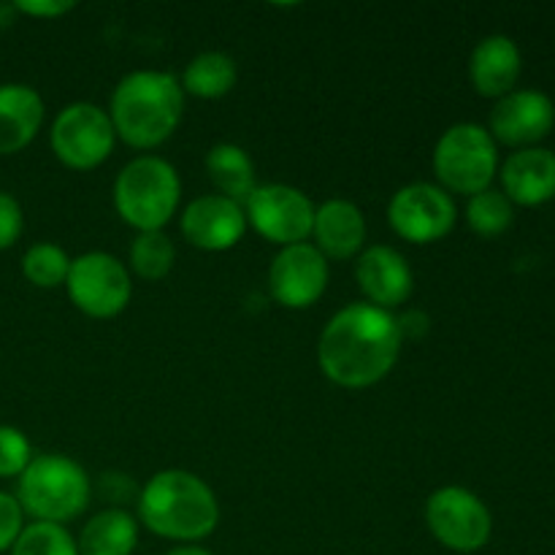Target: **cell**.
<instances>
[{"label": "cell", "mask_w": 555, "mask_h": 555, "mask_svg": "<svg viewBox=\"0 0 555 555\" xmlns=\"http://www.w3.org/2000/svg\"><path fill=\"white\" fill-rule=\"evenodd\" d=\"M74 9V0H16L14 3L16 14L33 16V20H57Z\"/></svg>", "instance_id": "obj_30"}, {"label": "cell", "mask_w": 555, "mask_h": 555, "mask_svg": "<svg viewBox=\"0 0 555 555\" xmlns=\"http://www.w3.org/2000/svg\"><path fill=\"white\" fill-rule=\"evenodd\" d=\"M399 318L372 304H350L325 323L318 339L320 372L345 390H366L383 383L399 363Z\"/></svg>", "instance_id": "obj_1"}, {"label": "cell", "mask_w": 555, "mask_h": 555, "mask_svg": "<svg viewBox=\"0 0 555 555\" xmlns=\"http://www.w3.org/2000/svg\"><path fill=\"white\" fill-rule=\"evenodd\" d=\"M520 74H524V54L520 47L504 33L486 36L469 57V81L477 95L499 98L518 90Z\"/></svg>", "instance_id": "obj_17"}, {"label": "cell", "mask_w": 555, "mask_h": 555, "mask_svg": "<svg viewBox=\"0 0 555 555\" xmlns=\"http://www.w3.org/2000/svg\"><path fill=\"white\" fill-rule=\"evenodd\" d=\"M43 125V98L27 85H0V157L16 155Z\"/></svg>", "instance_id": "obj_19"}, {"label": "cell", "mask_w": 555, "mask_h": 555, "mask_svg": "<svg viewBox=\"0 0 555 555\" xmlns=\"http://www.w3.org/2000/svg\"><path fill=\"white\" fill-rule=\"evenodd\" d=\"M128 260L135 276H141L146 282H160L173 271L177 247H173L171 236L166 231L135 233Z\"/></svg>", "instance_id": "obj_23"}, {"label": "cell", "mask_w": 555, "mask_h": 555, "mask_svg": "<svg viewBox=\"0 0 555 555\" xmlns=\"http://www.w3.org/2000/svg\"><path fill=\"white\" fill-rule=\"evenodd\" d=\"M166 555H215V553L206 551V547H201V545H179V547H173V551H168Z\"/></svg>", "instance_id": "obj_31"}, {"label": "cell", "mask_w": 555, "mask_h": 555, "mask_svg": "<svg viewBox=\"0 0 555 555\" xmlns=\"http://www.w3.org/2000/svg\"><path fill=\"white\" fill-rule=\"evenodd\" d=\"M204 166L217 195H225V198L236 201V204H244L253 195V190L258 188V173H255L253 157L247 155L244 146L231 144V141L211 146L206 152Z\"/></svg>", "instance_id": "obj_21"}, {"label": "cell", "mask_w": 555, "mask_h": 555, "mask_svg": "<svg viewBox=\"0 0 555 555\" xmlns=\"http://www.w3.org/2000/svg\"><path fill=\"white\" fill-rule=\"evenodd\" d=\"M25 231V211L11 193L0 190V253L11 249Z\"/></svg>", "instance_id": "obj_28"}, {"label": "cell", "mask_w": 555, "mask_h": 555, "mask_svg": "<svg viewBox=\"0 0 555 555\" xmlns=\"http://www.w3.org/2000/svg\"><path fill=\"white\" fill-rule=\"evenodd\" d=\"M499 144L477 122L450 125L434 146V173L439 188L455 195H477L499 177Z\"/></svg>", "instance_id": "obj_6"}, {"label": "cell", "mask_w": 555, "mask_h": 555, "mask_svg": "<svg viewBox=\"0 0 555 555\" xmlns=\"http://www.w3.org/2000/svg\"><path fill=\"white\" fill-rule=\"evenodd\" d=\"M555 128V103L542 90H513L499 98L488 117V133L513 150L540 146Z\"/></svg>", "instance_id": "obj_13"}, {"label": "cell", "mask_w": 555, "mask_h": 555, "mask_svg": "<svg viewBox=\"0 0 555 555\" xmlns=\"http://www.w3.org/2000/svg\"><path fill=\"white\" fill-rule=\"evenodd\" d=\"M90 477L68 455H36L16 480V502L36 524H70L90 507Z\"/></svg>", "instance_id": "obj_4"}, {"label": "cell", "mask_w": 555, "mask_h": 555, "mask_svg": "<svg viewBox=\"0 0 555 555\" xmlns=\"http://www.w3.org/2000/svg\"><path fill=\"white\" fill-rule=\"evenodd\" d=\"M65 291L81 314L92 320H112L128 309L133 282L117 255L92 249L70 260Z\"/></svg>", "instance_id": "obj_8"}, {"label": "cell", "mask_w": 555, "mask_h": 555, "mask_svg": "<svg viewBox=\"0 0 555 555\" xmlns=\"http://www.w3.org/2000/svg\"><path fill=\"white\" fill-rule=\"evenodd\" d=\"M356 282L372 307L393 312L410 301L415 291V274L404 255L388 244L366 247L356 258Z\"/></svg>", "instance_id": "obj_15"}, {"label": "cell", "mask_w": 555, "mask_h": 555, "mask_svg": "<svg viewBox=\"0 0 555 555\" xmlns=\"http://www.w3.org/2000/svg\"><path fill=\"white\" fill-rule=\"evenodd\" d=\"M114 209L133 231H163L182 201L179 171L157 155L133 157L114 179Z\"/></svg>", "instance_id": "obj_5"}, {"label": "cell", "mask_w": 555, "mask_h": 555, "mask_svg": "<svg viewBox=\"0 0 555 555\" xmlns=\"http://www.w3.org/2000/svg\"><path fill=\"white\" fill-rule=\"evenodd\" d=\"M499 179H502V193L513 206L537 209L551 204L555 198V152L547 146L515 150L499 166Z\"/></svg>", "instance_id": "obj_16"}, {"label": "cell", "mask_w": 555, "mask_h": 555, "mask_svg": "<svg viewBox=\"0 0 555 555\" xmlns=\"http://www.w3.org/2000/svg\"><path fill=\"white\" fill-rule=\"evenodd\" d=\"M139 524L163 540L195 545L220 526V502L206 480L188 469H163L139 491Z\"/></svg>", "instance_id": "obj_2"}, {"label": "cell", "mask_w": 555, "mask_h": 555, "mask_svg": "<svg viewBox=\"0 0 555 555\" xmlns=\"http://www.w3.org/2000/svg\"><path fill=\"white\" fill-rule=\"evenodd\" d=\"M312 244L325 260H352L366 244V217L347 198H328L314 206Z\"/></svg>", "instance_id": "obj_18"}, {"label": "cell", "mask_w": 555, "mask_h": 555, "mask_svg": "<svg viewBox=\"0 0 555 555\" xmlns=\"http://www.w3.org/2000/svg\"><path fill=\"white\" fill-rule=\"evenodd\" d=\"M247 215L244 206L225 195H198L190 201L179 217V231L204 253H225L233 249L247 233Z\"/></svg>", "instance_id": "obj_14"}, {"label": "cell", "mask_w": 555, "mask_h": 555, "mask_svg": "<svg viewBox=\"0 0 555 555\" xmlns=\"http://www.w3.org/2000/svg\"><path fill=\"white\" fill-rule=\"evenodd\" d=\"M388 222L396 236L410 244H434L450 236L459 209L448 190L431 182L404 184L388 204Z\"/></svg>", "instance_id": "obj_11"}, {"label": "cell", "mask_w": 555, "mask_h": 555, "mask_svg": "<svg viewBox=\"0 0 555 555\" xmlns=\"http://www.w3.org/2000/svg\"><path fill=\"white\" fill-rule=\"evenodd\" d=\"M79 555H133L139 547V520L122 507L92 515L76 540Z\"/></svg>", "instance_id": "obj_20"}, {"label": "cell", "mask_w": 555, "mask_h": 555, "mask_svg": "<svg viewBox=\"0 0 555 555\" xmlns=\"http://www.w3.org/2000/svg\"><path fill=\"white\" fill-rule=\"evenodd\" d=\"M70 255L65 253L60 244L38 242L22 255V274L33 287L41 291H54V287H65L70 271Z\"/></svg>", "instance_id": "obj_25"}, {"label": "cell", "mask_w": 555, "mask_h": 555, "mask_svg": "<svg viewBox=\"0 0 555 555\" xmlns=\"http://www.w3.org/2000/svg\"><path fill=\"white\" fill-rule=\"evenodd\" d=\"M238 68L236 60L225 52H201L184 65L179 85L184 95L201 98V101H217L225 98L236 87Z\"/></svg>", "instance_id": "obj_22"}, {"label": "cell", "mask_w": 555, "mask_h": 555, "mask_svg": "<svg viewBox=\"0 0 555 555\" xmlns=\"http://www.w3.org/2000/svg\"><path fill=\"white\" fill-rule=\"evenodd\" d=\"M331 266L314 244L282 247L269 266V293L280 307L309 309L325 296Z\"/></svg>", "instance_id": "obj_12"}, {"label": "cell", "mask_w": 555, "mask_h": 555, "mask_svg": "<svg viewBox=\"0 0 555 555\" xmlns=\"http://www.w3.org/2000/svg\"><path fill=\"white\" fill-rule=\"evenodd\" d=\"M117 133L106 108L90 101L68 103L54 117L49 146L70 171H92L112 157Z\"/></svg>", "instance_id": "obj_7"}, {"label": "cell", "mask_w": 555, "mask_h": 555, "mask_svg": "<svg viewBox=\"0 0 555 555\" xmlns=\"http://www.w3.org/2000/svg\"><path fill=\"white\" fill-rule=\"evenodd\" d=\"M426 526L434 540L448 551L469 555L491 542L493 515L475 491L444 486L426 502Z\"/></svg>", "instance_id": "obj_9"}, {"label": "cell", "mask_w": 555, "mask_h": 555, "mask_svg": "<svg viewBox=\"0 0 555 555\" xmlns=\"http://www.w3.org/2000/svg\"><path fill=\"white\" fill-rule=\"evenodd\" d=\"M25 526V509L20 507L14 493L0 491V553L14 547Z\"/></svg>", "instance_id": "obj_29"}, {"label": "cell", "mask_w": 555, "mask_h": 555, "mask_svg": "<svg viewBox=\"0 0 555 555\" xmlns=\"http://www.w3.org/2000/svg\"><path fill=\"white\" fill-rule=\"evenodd\" d=\"M466 225L482 238H496L509 231L515 220V206L509 204L507 195L496 188H488L482 193L472 195L466 204Z\"/></svg>", "instance_id": "obj_24"}, {"label": "cell", "mask_w": 555, "mask_h": 555, "mask_svg": "<svg viewBox=\"0 0 555 555\" xmlns=\"http://www.w3.org/2000/svg\"><path fill=\"white\" fill-rule=\"evenodd\" d=\"M242 206L247 225L276 247L304 244L312 236L314 204L304 190L293 184H258Z\"/></svg>", "instance_id": "obj_10"}, {"label": "cell", "mask_w": 555, "mask_h": 555, "mask_svg": "<svg viewBox=\"0 0 555 555\" xmlns=\"http://www.w3.org/2000/svg\"><path fill=\"white\" fill-rule=\"evenodd\" d=\"M33 444L20 428L0 426V480H20L22 472L30 466Z\"/></svg>", "instance_id": "obj_27"}, {"label": "cell", "mask_w": 555, "mask_h": 555, "mask_svg": "<svg viewBox=\"0 0 555 555\" xmlns=\"http://www.w3.org/2000/svg\"><path fill=\"white\" fill-rule=\"evenodd\" d=\"M179 76L166 70H133L117 81L108 101L114 133L133 150H155L177 133L184 117Z\"/></svg>", "instance_id": "obj_3"}, {"label": "cell", "mask_w": 555, "mask_h": 555, "mask_svg": "<svg viewBox=\"0 0 555 555\" xmlns=\"http://www.w3.org/2000/svg\"><path fill=\"white\" fill-rule=\"evenodd\" d=\"M11 555H79L74 534L57 524H27Z\"/></svg>", "instance_id": "obj_26"}]
</instances>
